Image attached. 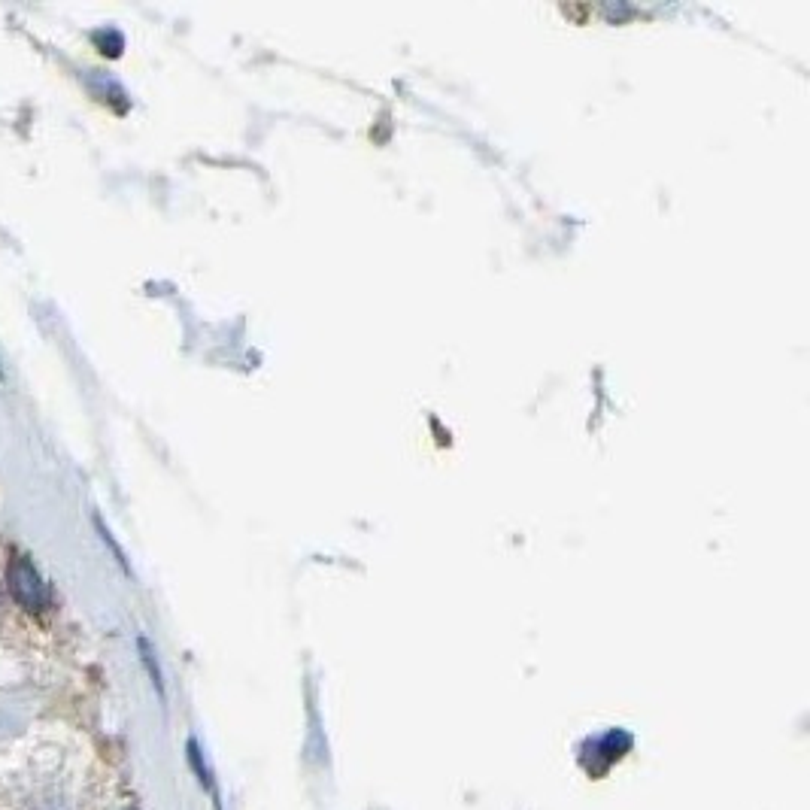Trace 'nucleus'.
<instances>
[{
  "label": "nucleus",
  "instance_id": "1",
  "mask_svg": "<svg viewBox=\"0 0 810 810\" xmlns=\"http://www.w3.org/2000/svg\"><path fill=\"white\" fill-rule=\"evenodd\" d=\"M7 586L10 595L16 598L19 607H25L28 613H43L52 604V592L46 586V580L40 577V571L34 568L31 559L16 556L7 568Z\"/></svg>",
  "mask_w": 810,
  "mask_h": 810
},
{
  "label": "nucleus",
  "instance_id": "4",
  "mask_svg": "<svg viewBox=\"0 0 810 810\" xmlns=\"http://www.w3.org/2000/svg\"><path fill=\"white\" fill-rule=\"evenodd\" d=\"M0 380H4V377H0Z\"/></svg>",
  "mask_w": 810,
  "mask_h": 810
},
{
  "label": "nucleus",
  "instance_id": "3",
  "mask_svg": "<svg viewBox=\"0 0 810 810\" xmlns=\"http://www.w3.org/2000/svg\"><path fill=\"white\" fill-rule=\"evenodd\" d=\"M140 650H143V662H146V668H149V674H152L155 689H158V692H164V686H161V671H158V665H155V656H152L149 644H146V641H140Z\"/></svg>",
  "mask_w": 810,
  "mask_h": 810
},
{
  "label": "nucleus",
  "instance_id": "2",
  "mask_svg": "<svg viewBox=\"0 0 810 810\" xmlns=\"http://www.w3.org/2000/svg\"><path fill=\"white\" fill-rule=\"evenodd\" d=\"M186 756H189V768L195 771V777L201 780V789H207L213 795V804L216 810H222V801H219V789H216V777H213V768L207 765V756L201 750V744L195 738H189L186 744Z\"/></svg>",
  "mask_w": 810,
  "mask_h": 810
}]
</instances>
